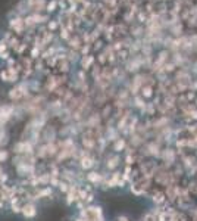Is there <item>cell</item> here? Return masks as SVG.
Returning a JSON list of instances; mask_svg holds the SVG:
<instances>
[{
    "instance_id": "1",
    "label": "cell",
    "mask_w": 197,
    "mask_h": 221,
    "mask_svg": "<svg viewBox=\"0 0 197 221\" xmlns=\"http://www.w3.org/2000/svg\"><path fill=\"white\" fill-rule=\"evenodd\" d=\"M141 32H144L141 27H138V28H131V34H134V36H140Z\"/></svg>"
},
{
    "instance_id": "2",
    "label": "cell",
    "mask_w": 197,
    "mask_h": 221,
    "mask_svg": "<svg viewBox=\"0 0 197 221\" xmlns=\"http://www.w3.org/2000/svg\"><path fill=\"white\" fill-rule=\"evenodd\" d=\"M181 30H182V28H181V25H175V27H174V34H179V32H181Z\"/></svg>"
}]
</instances>
